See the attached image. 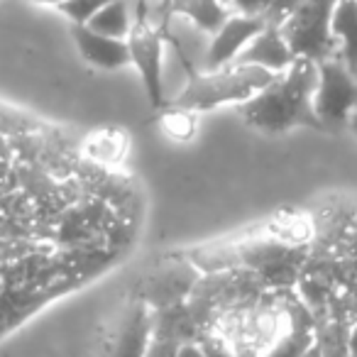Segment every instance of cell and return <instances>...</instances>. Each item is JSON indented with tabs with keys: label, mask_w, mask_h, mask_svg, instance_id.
Masks as SVG:
<instances>
[{
	"label": "cell",
	"mask_w": 357,
	"mask_h": 357,
	"mask_svg": "<svg viewBox=\"0 0 357 357\" xmlns=\"http://www.w3.org/2000/svg\"><path fill=\"white\" fill-rule=\"evenodd\" d=\"M164 37L159 30L149 25H135L128 37L130 61L137 66L142 76V86L147 100L154 110H164L167 96H164Z\"/></svg>",
	"instance_id": "cell-6"
},
{
	"label": "cell",
	"mask_w": 357,
	"mask_h": 357,
	"mask_svg": "<svg viewBox=\"0 0 357 357\" xmlns=\"http://www.w3.org/2000/svg\"><path fill=\"white\" fill-rule=\"evenodd\" d=\"M337 0H301L279 30L296 59L321 61L337 56V42L331 32V17Z\"/></svg>",
	"instance_id": "cell-3"
},
{
	"label": "cell",
	"mask_w": 357,
	"mask_h": 357,
	"mask_svg": "<svg viewBox=\"0 0 357 357\" xmlns=\"http://www.w3.org/2000/svg\"><path fill=\"white\" fill-rule=\"evenodd\" d=\"M157 3H159V8H162L164 15H167L169 20H172V15H169V6H172V0H157Z\"/></svg>",
	"instance_id": "cell-21"
},
{
	"label": "cell",
	"mask_w": 357,
	"mask_h": 357,
	"mask_svg": "<svg viewBox=\"0 0 357 357\" xmlns=\"http://www.w3.org/2000/svg\"><path fill=\"white\" fill-rule=\"evenodd\" d=\"M152 340V311L132 301L123 313L105 347V357H144Z\"/></svg>",
	"instance_id": "cell-8"
},
{
	"label": "cell",
	"mask_w": 357,
	"mask_h": 357,
	"mask_svg": "<svg viewBox=\"0 0 357 357\" xmlns=\"http://www.w3.org/2000/svg\"><path fill=\"white\" fill-rule=\"evenodd\" d=\"M32 3H37V6H61V3H64V0H32Z\"/></svg>",
	"instance_id": "cell-20"
},
{
	"label": "cell",
	"mask_w": 357,
	"mask_h": 357,
	"mask_svg": "<svg viewBox=\"0 0 357 357\" xmlns=\"http://www.w3.org/2000/svg\"><path fill=\"white\" fill-rule=\"evenodd\" d=\"M331 32L337 42V56L357 76V0H337L331 17Z\"/></svg>",
	"instance_id": "cell-12"
},
{
	"label": "cell",
	"mask_w": 357,
	"mask_h": 357,
	"mask_svg": "<svg viewBox=\"0 0 357 357\" xmlns=\"http://www.w3.org/2000/svg\"><path fill=\"white\" fill-rule=\"evenodd\" d=\"M277 74L257 66H228L220 71H201L191 76L189 84L167 100L164 110L174 113H206L220 105H243L262 89H267ZM162 110V113H164Z\"/></svg>",
	"instance_id": "cell-2"
},
{
	"label": "cell",
	"mask_w": 357,
	"mask_h": 357,
	"mask_svg": "<svg viewBox=\"0 0 357 357\" xmlns=\"http://www.w3.org/2000/svg\"><path fill=\"white\" fill-rule=\"evenodd\" d=\"M296 61L282 30L277 25H264L262 32L238 54L230 66H257L269 74H284Z\"/></svg>",
	"instance_id": "cell-9"
},
{
	"label": "cell",
	"mask_w": 357,
	"mask_h": 357,
	"mask_svg": "<svg viewBox=\"0 0 357 357\" xmlns=\"http://www.w3.org/2000/svg\"><path fill=\"white\" fill-rule=\"evenodd\" d=\"M108 3L110 0H64L61 6H56V10L69 17L74 25H89L96 13L108 6Z\"/></svg>",
	"instance_id": "cell-15"
},
{
	"label": "cell",
	"mask_w": 357,
	"mask_h": 357,
	"mask_svg": "<svg viewBox=\"0 0 357 357\" xmlns=\"http://www.w3.org/2000/svg\"><path fill=\"white\" fill-rule=\"evenodd\" d=\"M262 17L230 15L213 37H208V45L201 56V71H220L228 69L238 54L262 32Z\"/></svg>",
	"instance_id": "cell-7"
},
{
	"label": "cell",
	"mask_w": 357,
	"mask_h": 357,
	"mask_svg": "<svg viewBox=\"0 0 357 357\" xmlns=\"http://www.w3.org/2000/svg\"><path fill=\"white\" fill-rule=\"evenodd\" d=\"M318 79V64L296 59L284 74L262 89L248 103L238 105L243 120L250 128L267 135L287 132L291 128L323 130L313 113V89Z\"/></svg>",
	"instance_id": "cell-1"
},
{
	"label": "cell",
	"mask_w": 357,
	"mask_h": 357,
	"mask_svg": "<svg viewBox=\"0 0 357 357\" xmlns=\"http://www.w3.org/2000/svg\"><path fill=\"white\" fill-rule=\"evenodd\" d=\"M174 357H204V352H201L199 342H184V345L176 347V355Z\"/></svg>",
	"instance_id": "cell-18"
},
{
	"label": "cell",
	"mask_w": 357,
	"mask_h": 357,
	"mask_svg": "<svg viewBox=\"0 0 357 357\" xmlns=\"http://www.w3.org/2000/svg\"><path fill=\"white\" fill-rule=\"evenodd\" d=\"M357 108V76L347 71L340 56L318 64V79L313 89V113L323 130H337L350 120Z\"/></svg>",
	"instance_id": "cell-4"
},
{
	"label": "cell",
	"mask_w": 357,
	"mask_h": 357,
	"mask_svg": "<svg viewBox=\"0 0 357 357\" xmlns=\"http://www.w3.org/2000/svg\"><path fill=\"white\" fill-rule=\"evenodd\" d=\"M347 355L350 357H357V321H352L350 326H347Z\"/></svg>",
	"instance_id": "cell-19"
},
{
	"label": "cell",
	"mask_w": 357,
	"mask_h": 357,
	"mask_svg": "<svg viewBox=\"0 0 357 357\" xmlns=\"http://www.w3.org/2000/svg\"><path fill=\"white\" fill-rule=\"evenodd\" d=\"M201 272L184 257V255H174L152 267L139 284L135 287V301L144 303L149 311H162L169 306L186 303L199 284Z\"/></svg>",
	"instance_id": "cell-5"
},
{
	"label": "cell",
	"mask_w": 357,
	"mask_h": 357,
	"mask_svg": "<svg viewBox=\"0 0 357 357\" xmlns=\"http://www.w3.org/2000/svg\"><path fill=\"white\" fill-rule=\"evenodd\" d=\"M225 6L233 15H248V17H264L269 8V0H225Z\"/></svg>",
	"instance_id": "cell-17"
},
{
	"label": "cell",
	"mask_w": 357,
	"mask_h": 357,
	"mask_svg": "<svg viewBox=\"0 0 357 357\" xmlns=\"http://www.w3.org/2000/svg\"><path fill=\"white\" fill-rule=\"evenodd\" d=\"M86 27H91L98 35L128 40L135 27V0H110L108 6L96 13L93 20Z\"/></svg>",
	"instance_id": "cell-13"
},
{
	"label": "cell",
	"mask_w": 357,
	"mask_h": 357,
	"mask_svg": "<svg viewBox=\"0 0 357 357\" xmlns=\"http://www.w3.org/2000/svg\"><path fill=\"white\" fill-rule=\"evenodd\" d=\"M301 0H269V8L264 13V25H277L282 27L287 22V17L296 10V6Z\"/></svg>",
	"instance_id": "cell-16"
},
{
	"label": "cell",
	"mask_w": 357,
	"mask_h": 357,
	"mask_svg": "<svg viewBox=\"0 0 357 357\" xmlns=\"http://www.w3.org/2000/svg\"><path fill=\"white\" fill-rule=\"evenodd\" d=\"M71 35H74V42L79 47L81 56L91 66H96V69L115 71L132 64L130 61L128 40H115V37L98 35V32H93L86 25H74L71 27Z\"/></svg>",
	"instance_id": "cell-10"
},
{
	"label": "cell",
	"mask_w": 357,
	"mask_h": 357,
	"mask_svg": "<svg viewBox=\"0 0 357 357\" xmlns=\"http://www.w3.org/2000/svg\"><path fill=\"white\" fill-rule=\"evenodd\" d=\"M123 149L125 137L120 132H96L81 142V157L108 167L123 157Z\"/></svg>",
	"instance_id": "cell-14"
},
{
	"label": "cell",
	"mask_w": 357,
	"mask_h": 357,
	"mask_svg": "<svg viewBox=\"0 0 357 357\" xmlns=\"http://www.w3.org/2000/svg\"><path fill=\"white\" fill-rule=\"evenodd\" d=\"M169 15L184 20L201 35L213 37L233 13L228 10L225 0H172Z\"/></svg>",
	"instance_id": "cell-11"
}]
</instances>
